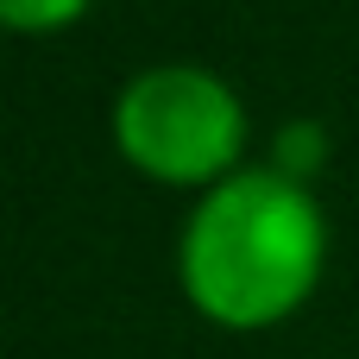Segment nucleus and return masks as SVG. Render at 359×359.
<instances>
[{"label": "nucleus", "instance_id": "f257e3e1", "mask_svg": "<svg viewBox=\"0 0 359 359\" xmlns=\"http://www.w3.org/2000/svg\"><path fill=\"white\" fill-rule=\"evenodd\" d=\"M328 265V215L309 183L278 164H246L227 183L202 189L183 240L177 284L196 316L215 328H271L297 316Z\"/></svg>", "mask_w": 359, "mask_h": 359}, {"label": "nucleus", "instance_id": "f03ea898", "mask_svg": "<svg viewBox=\"0 0 359 359\" xmlns=\"http://www.w3.org/2000/svg\"><path fill=\"white\" fill-rule=\"evenodd\" d=\"M114 145L120 158L170 189H215L227 183L246 151V107L240 95L202 63H158L139 69L114 101Z\"/></svg>", "mask_w": 359, "mask_h": 359}, {"label": "nucleus", "instance_id": "7ed1b4c3", "mask_svg": "<svg viewBox=\"0 0 359 359\" xmlns=\"http://www.w3.org/2000/svg\"><path fill=\"white\" fill-rule=\"evenodd\" d=\"M95 0H0V19L13 32H63L88 13Z\"/></svg>", "mask_w": 359, "mask_h": 359}, {"label": "nucleus", "instance_id": "20e7f679", "mask_svg": "<svg viewBox=\"0 0 359 359\" xmlns=\"http://www.w3.org/2000/svg\"><path fill=\"white\" fill-rule=\"evenodd\" d=\"M284 177H297V183H309V170L322 164V126H284L278 133V158H271Z\"/></svg>", "mask_w": 359, "mask_h": 359}]
</instances>
